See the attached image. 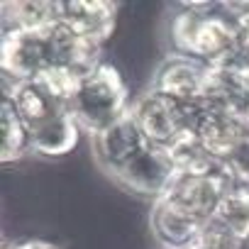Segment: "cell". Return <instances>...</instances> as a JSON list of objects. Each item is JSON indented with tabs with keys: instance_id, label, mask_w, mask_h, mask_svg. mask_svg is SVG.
I'll use <instances>...</instances> for the list:
<instances>
[{
	"instance_id": "1",
	"label": "cell",
	"mask_w": 249,
	"mask_h": 249,
	"mask_svg": "<svg viewBox=\"0 0 249 249\" xmlns=\"http://www.w3.org/2000/svg\"><path fill=\"white\" fill-rule=\"evenodd\" d=\"M213 10V3H188L183 13L171 20V42L176 54L191 56L205 66H220L242 52L239 27L227 15H217Z\"/></svg>"
},
{
	"instance_id": "2",
	"label": "cell",
	"mask_w": 249,
	"mask_h": 249,
	"mask_svg": "<svg viewBox=\"0 0 249 249\" xmlns=\"http://www.w3.org/2000/svg\"><path fill=\"white\" fill-rule=\"evenodd\" d=\"M69 112L76 117L78 127L93 135L120 120L124 112H130L127 86L120 71L110 64H100L93 73L83 76L76 95L69 103Z\"/></svg>"
},
{
	"instance_id": "3",
	"label": "cell",
	"mask_w": 249,
	"mask_h": 249,
	"mask_svg": "<svg viewBox=\"0 0 249 249\" xmlns=\"http://www.w3.org/2000/svg\"><path fill=\"white\" fill-rule=\"evenodd\" d=\"M200 105H186L159 90L144 93L130 110L140 124L144 140L154 147H169L183 130L193 127V120Z\"/></svg>"
},
{
	"instance_id": "4",
	"label": "cell",
	"mask_w": 249,
	"mask_h": 249,
	"mask_svg": "<svg viewBox=\"0 0 249 249\" xmlns=\"http://www.w3.org/2000/svg\"><path fill=\"white\" fill-rule=\"evenodd\" d=\"M230 188H234V186L227 178V174L222 171V166L210 171V174L176 171V176L169 183L161 200H166L176 208H183V210L193 213L196 217L210 222L217 205H220V200L225 198V193Z\"/></svg>"
},
{
	"instance_id": "5",
	"label": "cell",
	"mask_w": 249,
	"mask_h": 249,
	"mask_svg": "<svg viewBox=\"0 0 249 249\" xmlns=\"http://www.w3.org/2000/svg\"><path fill=\"white\" fill-rule=\"evenodd\" d=\"M174 176H176V164L171 154L164 147H154V144H147L130 164H124L115 174V178L122 186H127L140 196H149L154 200H159L166 193Z\"/></svg>"
},
{
	"instance_id": "6",
	"label": "cell",
	"mask_w": 249,
	"mask_h": 249,
	"mask_svg": "<svg viewBox=\"0 0 249 249\" xmlns=\"http://www.w3.org/2000/svg\"><path fill=\"white\" fill-rule=\"evenodd\" d=\"M208 71H210V66H205L191 56L171 54L159 66L152 90L171 95L186 105H200L205 88H208Z\"/></svg>"
},
{
	"instance_id": "7",
	"label": "cell",
	"mask_w": 249,
	"mask_h": 249,
	"mask_svg": "<svg viewBox=\"0 0 249 249\" xmlns=\"http://www.w3.org/2000/svg\"><path fill=\"white\" fill-rule=\"evenodd\" d=\"M149 142L144 140L140 124L130 112H124L120 120H115L112 124H107L105 130H100L98 135H93V149H95V157L98 161L117 174L124 164H130Z\"/></svg>"
},
{
	"instance_id": "8",
	"label": "cell",
	"mask_w": 249,
	"mask_h": 249,
	"mask_svg": "<svg viewBox=\"0 0 249 249\" xmlns=\"http://www.w3.org/2000/svg\"><path fill=\"white\" fill-rule=\"evenodd\" d=\"M52 66L44 32H5L3 35V73L20 81H35Z\"/></svg>"
},
{
	"instance_id": "9",
	"label": "cell",
	"mask_w": 249,
	"mask_h": 249,
	"mask_svg": "<svg viewBox=\"0 0 249 249\" xmlns=\"http://www.w3.org/2000/svg\"><path fill=\"white\" fill-rule=\"evenodd\" d=\"M208 222L193 213L176 208L166 200H154L152 208V232L161 249H196L205 234Z\"/></svg>"
},
{
	"instance_id": "10",
	"label": "cell",
	"mask_w": 249,
	"mask_h": 249,
	"mask_svg": "<svg viewBox=\"0 0 249 249\" xmlns=\"http://www.w3.org/2000/svg\"><path fill=\"white\" fill-rule=\"evenodd\" d=\"M193 130L203 144V149L215 159L222 161L227 152L247 135V124L242 117L225 112V110H210V107H198L196 120H193Z\"/></svg>"
},
{
	"instance_id": "11",
	"label": "cell",
	"mask_w": 249,
	"mask_h": 249,
	"mask_svg": "<svg viewBox=\"0 0 249 249\" xmlns=\"http://www.w3.org/2000/svg\"><path fill=\"white\" fill-rule=\"evenodd\" d=\"M78 122L69 107L56 110L39 124L30 127V147L42 157H64L71 154L78 144Z\"/></svg>"
},
{
	"instance_id": "12",
	"label": "cell",
	"mask_w": 249,
	"mask_h": 249,
	"mask_svg": "<svg viewBox=\"0 0 249 249\" xmlns=\"http://www.w3.org/2000/svg\"><path fill=\"white\" fill-rule=\"evenodd\" d=\"M3 35L5 32H44L64 20V3L49 0H18L3 3Z\"/></svg>"
},
{
	"instance_id": "13",
	"label": "cell",
	"mask_w": 249,
	"mask_h": 249,
	"mask_svg": "<svg viewBox=\"0 0 249 249\" xmlns=\"http://www.w3.org/2000/svg\"><path fill=\"white\" fill-rule=\"evenodd\" d=\"M64 20L83 37L107 42L115 30V5L103 0H76L64 3Z\"/></svg>"
},
{
	"instance_id": "14",
	"label": "cell",
	"mask_w": 249,
	"mask_h": 249,
	"mask_svg": "<svg viewBox=\"0 0 249 249\" xmlns=\"http://www.w3.org/2000/svg\"><path fill=\"white\" fill-rule=\"evenodd\" d=\"M27 149H32L30 147V127L20 117L13 100L3 98V103H0V157L8 164V161L20 159Z\"/></svg>"
},
{
	"instance_id": "15",
	"label": "cell",
	"mask_w": 249,
	"mask_h": 249,
	"mask_svg": "<svg viewBox=\"0 0 249 249\" xmlns=\"http://www.w3.org/2000/svg\"><path fill=\"white\" fill-rule=\"evenodd\" d=\"M213 222L239 242H249V188H230L220 200Z\"/></svg>"
},
{
	"instance_id": "16",
	"label": "cell",
	"mask_w": 249,
	"mask_h": 249,
	"mask_svg": "<svg viewBox=\"0 0 249 249\" xmlns=\"http://www.w3.org/2000/svg\"><path fill=\"white\" fill-rule=\"evenodd\" d=\"M13 105L18 107L20 117L25 120L27 127H35L42 120H47L49 115H54L56 110H61L64 105H59L37 81H25L13 95H10Z\"/></svg>"
},
{
	"instance_id": "17",
	"label": "cell",
	"mask_w": 249,
	"mask_h": 249,
	"mask_svg": "<svg viewBox=\"0 0 249 249\" xmlns=\"http://www.w3.org/2000/svg\"><path fill=\"white\" fill-rule=\"evenodd\" d=\"M81 78H83V76H78V73H76L73 69H69V66H49V69L42 71L35 81H37L59 105L69 107L71 98L76 95V90H78V86H81Z\"/></svg>"
},
{
	"instance_id": "18",
	"label": "cell",
	"mask_w": 249,
	"mask_h": 249,
	"mask_svg": "<svg viewBox=\"0 0 249 249\" xmlns=\"http://www.w3.org/2000/svg\"><path fill=\"white\" fill-rule=\"evenodd\" d=\"M222 171L237 188H249V132L242 135V140L227 152V157L220 161Z\"/></svg>"
},
{
	"instance_id": "19",
	"label": "cell",
	"mask_w": 249,
	"mask_h": 249,
	"mask_svg": "<svg viewBox=\"0 0 249 249\" xmlns=\"http://www.w3.org/2000/svg\"><path fill=\"white\" fill-rule=\"evenodd\" d=\"M5 249H54V247L42 244V242H27V244H15V247H5Z\"/></svg>"
},
{
	"instance_id": "20",
	"label": "cell",
	"mask_w": 249,
	"mask_h": 249,
	"mask_svg": "<svg viewBox=\"0 0 249 249\" xmlns=\"http://www.w3.org/2000/svg\"><path fill=\"white\" fill-rule=\"evenodd\" d=\"M247 249H249V242H247Z\"/></svg>"
}]
</instances>
